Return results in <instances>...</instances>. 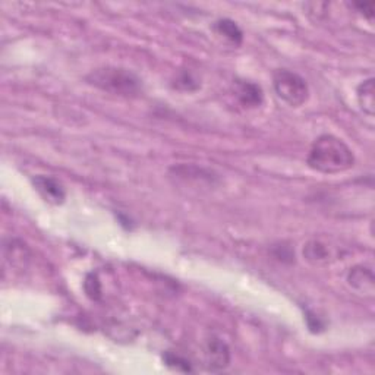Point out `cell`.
Returning a JSON list of instances; mask_svg holds the SVG:
<instances>
[{
	"instance_id": "3957f363",
	"label": "cell",
	"mask_w": 375,
	"mask_h": 375,
	"mask_svg": "<svg viewBox=\"0 0 375 375\" xmlns=\"http://www.w3.org/2000/svg\"><path fill=\"white\" fill-rule=\"evenodd\" d=\"M273 85L277 96L292 107L302 106L310 97L307 81L289 69L276 70Z\"/></svg>"
},
{
	"instance_id": "277c9868",
	"label": "cell",
	"mask_w": 375,
	"mask_h": 375,
	"mask_svg": "<svg viewBox=\"0 0 375 375\" xmlns=\"http://www.w3.org/2000/svg\"><path fill=\"white\" fill-rule=\"evenodd\" d=\"M204 357L208 371L219 372L226 369L230 364V349L223 340L213 337L205 344Z\"/></svg>"
},
{
	"instance_id": "ba28073f",
	"label": "cell",
	"mask_w": 375,
	"mask_h": 375,
	"mask_svg": "<svg viewBox=\"0 0 375 375\" xmlns=\"http://www.w3.org/2000/svg\"><path fill=\"white\" fill-rule=\"evenodd\" d=\"M234 96L245 107H258L264 102L263 88L251 81H237L234 82Z\"/></svg>"
},
{
	"instance_id": "4fadbf2b",
	"label": "cell",
	"mask_w": 375,
	"mask_h": 375,
	"mask_svg": "<svg viewBox=\"0 0 375 375\" xmlns=\"http://www.w3.org/2000/svg\"><path fill=\"white\" fill-rule=\"evenodd\" d=\"M175 88L182 91H195L200 88L198 80L190 72V70H183L175 80Z\"/></svg>"
},
{
	"instance_id": "8fae6325",
	"label": "cell",
	"mask_w": 375,
	"mask_h": 375,
	"mask_svg": "<svg viewBox=\"0 0 375 375\" xmlns=\"http://www.w3.org/2000/svg\"><path fill=\"white\" fill-rule=\"evenodd\" d=\"M163 361L164 364H166L168 366L176 369V371H180V372H194V368H192V364L188 361L186 358L175 354V352H166V354L163 355Z\"/></svg>"
},
{
	"instance_id": "9a60e30c",
	"label": "cell",
	"mask_w": 375,
	"mask_h": 375,
	"mask_svg": "<svg viewBox=\"0 0 375 375\" xmlns=\"http://www.w3.org/2000/svg\"><path fill=\"white\" fill-rule=\"evenodd\" d=\"M354 6L361 13H364V16H366L368 19H372L374 18V8H375V4L374 2H369V4H354Z\"/></svg>"
},
{
	"instance_id": "5bb4252c",
	"label": "cell",
	"mask_w": 375,
	"mask_h": 375,
	"mask_svg": "<svg viewBox=\"0 0 375 375\" xmlns=\"http://www.w3.org/2000/svg\"><path fill=\"white\" fill-rule=\"evenodd\" d=\"M307 322H308V327H310V330L312 333H320L321 330H324V322L315 317V314H312L311 311H307Z\"/></svg>"
},
{
	"instance_id": "8992f818",
	"label": "cell",
	"mask_w": 375,
	"mask_h": 375,
	"mask_svg": "<svg viewBox=\"0 0 375 375\" xmlns=\"http://www.w3.org/2000/svg\"><path fill=\"white\" fill-rule=\"evenodd\" d=\"M33 183L36 186V190L38 194L50 204L60 205L65 202L66 198V191L63 185L52 176H45V175H37L33 178Z\"/></svg>"
},
{
	"instance_id": "7a4b0ae2",
	"label": "cell",
	"mask_w": 375,
	"mask_h": 375,
	"mask_svg": "<svg viewBox=\"0 0 375 375\" xmlns=\"http://www.w3.org/2000/svg\"><path fill=\"white\" fill-rule=\"evenodd\" d=\"M85 81L104 92L122 97H135L143 91V81L132 70L117 66H103L91 70Z\"/></svg>"
},
{
	"instance_id": "7c38bea8",
	"label": "cell",
	"mask_w": 375,
	"mask_h": 375,
	"mask_svg": "<svg viewBox=\"0 0 375 375\" xmlns=\"http://www.w3.org/2000/svg\"><path fill=\"white\" fill-rule=\"evenodd\" d=\"M84 290L87 296L92 300H100L102 299V283L99 280V276L96 273H89L85 277L84 281Z\"/></svg>"
},
{
	"instance_id": "6da1fadb",
	"label": "cell",
	"mask_w": 375,
	"mask_h": 375,
	"mask_svg": "<svg viewBox=\"0 0 375 375\" xmlns=\"http://www.w3.org/2000/svg\"><path fill=\"white\" fill-rule=\"evenodd\" d=\"M307 164L315 172L336 175L354 168L355 156L340 138L325 134L314 141Z\"/></svg>"
},
{
	"instance_id": "9c48e42d",
	"label": "cell",
	"mask_w": 375,
	"mask_h": 375,
	"mask_svg": "<svg viewBox=\"0 0 375 375\" xmlns=\"http://www.w3.org/2000/svg\"><path fill=\"white\" fill-rule=\"evenodd\" d=\"M357 97L361 109L369 114L374 116L375 113V81L374 78H369L359 84L357 89Z\"/></svg>"
},
{
	"instance_id": "52a82bcc",
	"label": "cell",
	"mask_w": 375,
	"mask_h": 375,
	"mask_svg": "<svg viewBox=\"0 0 375 375\" xmlns=\"http://www.w3.org/2000/svg\"><path fill=\"white\" fill-rule=\"evenodd\" d=\"M347 283L352 289H355L362 295H374L375 278L372 270L366 266H355L354 268H350L347 274Z\"/></svg>"
},
{
	"instance_id": "5b68a950",
	"label": "cell",
	"mask_w": 375,
	"mask_h": 375,
	"mask_svg": "<svg viewBox=\"0 0 375 375\" xmlns=\"http://www.w3.org/2000/svg\"><path fill=\"white\" fill-rule=\"evenodd\" d=\"M337 246L327 244L321 239H312L303 246V256L312 266H324L340 256Z\"/></svg>"
},
{
	"instance_id": "30bf717a",
	"label": "cell",
	"mask_w": 375,
	"mask_h": 375,
	"mask_svg": "<svg viewBox=\"0 0 375 375\" xmlns=\"http://www.w3.org/2000/svg\"><path fill=\"white\" fill-rule=\"evenodd\" d=\"M214 30L219 36H223L226 40L233 43L234 45H239L244 40V33L239 28V26L234 21L223 18L216 21L214 23Z\"/></svg>"
}]
</instances>
